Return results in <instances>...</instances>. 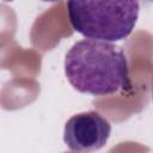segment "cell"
<instances>
[{"label": "cell", "mask_w": 153, "mask_h": 153, "mask_svg": "<svg viewBox=\"0 0 153 153\" xmlns=\"http://www.w3.org/2000/svg\"><path fill=\"white\" fill-rule=\"evenodd\" d=\"M65 74L76 91L92 96L130 87L126 54L110 42L90 38L75 42L66 54Z\"/></svg>", "instance_id": "6da1fadb"}, {"label": "cell", "mask_w": 153, "mask_h": 153, "mask_svg": "<svg viewBox=\"0 0 153 153\" xmlns=\"http://www.w3.org/2000/svg\"><path fill=\"white\" fill-rule=\"evenodd\" d=\"M137 1H68L72 27L90 39L116 42L127 38L139 18Z\"/></svg>", "instance_id": "7a4b0ae2"}, {"label": "cell", "mask_w": 153, "mask_h": 153, "mask_svg": "<svg viewBox=\"0 0 153 153\" xmlns=\"http://www.w3.org/2000/svg\"><path fill=\"white\" fill-rule=\"evenodd\" d=\"M111 134V124L97 111L72 116L65 124L63 141L78 153H92L103 148Z\"/></svg>", "instance_id": "3957f363"}, {"label": "cell", "mask_w": 153, "mask_h": 153, "mask_svg": "<svg viewBox=\"0 0 153 153\" xmlns=\"http://www.w3.org/2000/svg\"><path fill=\"white\" fill-rule=\"evenodd\" d=\"M152 98H153V84H152Z\"/></svg>", "instance_id": "277c9868"}]
</instances>
